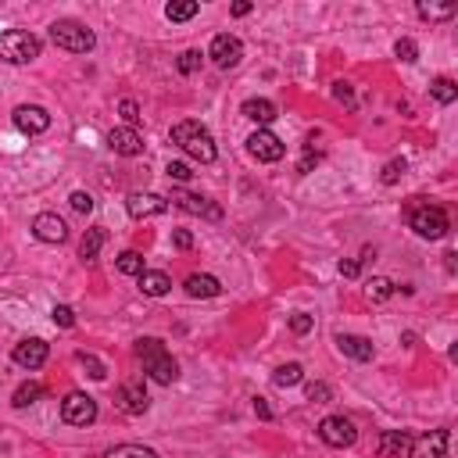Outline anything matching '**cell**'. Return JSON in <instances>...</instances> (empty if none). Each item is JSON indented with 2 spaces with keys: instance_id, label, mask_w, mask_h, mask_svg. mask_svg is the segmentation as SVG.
<instances>
[{
  "instance_id": "cell-38",
  "label": "cell",
  "mask_w": 458,
  "mask_h": 458,
  "mask_svg": "<svg viewBox=\"0 0 458 458\" xmlns=\"http://www.w3.org/2000/svg\"><path fill=\"white\" fill-rule=\"evenodd\" d=\"M68 200H72V208H76V211H83V215H86V211H93V197H90L86 190H76Z\"/></svg>"
},
{
  "instance_id": "cell-9",
  "label": "cell",
  "mask_w": 458,
  "mask_h": 458,
  "mask_svg": "<svg viewBox=\"0 0 458 458\" xmlns=\"http://www.w3.org/2000/svg\"><path fill=\"white\" fill-rule=\"evenodd\" d=\"M208 58H211L218 68H237L240 58H244V44H240L237 36H229V33H218V36L211 40Z\"/></svg>"
},
{
  "instance_id": "cell-11",
  "label": "cell",
  "mask_w": 458,
  "mask_h": 458,
  "mask_svg": "<svg viewBox=\"0 0 458 458\" xmlns=\"http://www.w3.org/2000/svg\"><path fill=\"white\" fill-rule=\"evenodd\" d=\"M33 233H36V240H44V244H65V240H68V225H65L61 215L44 211V215L33 218Z\"/></svg>"
},
{
  "instance_id": "cell-21",
  "label": "cell",
  "mask_w": 458,
  "mask_h": 458,
  "mask_svg": "<svg viewBox=\"0 0 458 458\" xmlns=\"http://www.w3.org/2000/svg\"><path fill=\"white\" fill-rule=\"evenodd\" d=\"M186 294L190 297H218L222 294V283L215 276H208V273H193L186 280Z\"/></svg>"
},
{
  "instance_id": "cell-40",
  "label": "cell",
  "mask_w": 458,
  "mask_h": 458,
  "mask_svg": "<svg viewBox=\"0 0 458 458\" xmlns=\"http://www.w3.org/2000/svg\"><path fill=\"white\" fill-rule=\"evenodd\" d=\"M193 172H190V165H183V161H168V179H175V183H186Z\"/></svg>"
},
{
  "instance_id": "cell-24",
  "label": "cell",
  "mask_w": 458,
  "mask_h": 458,
  "mask_svg": "<svg viewBox=\"0 0 458 458\" xmlns=\"http://www.w3.org/2000/svg\"><path fill=\"white\" fill-rule=\"evenodd\" d=\"M47 390H44V383H36V380H29V383H22L19 390H15V397H11V404L15 408H29V404H36L40 397H44Z\"/></svg>"
},
{
  "instance_id": "cell-20",
  "label": "cell",
  "mask_w": 458,
  "mask_h": 458,
  "mask_svg": "<svg viewBox=\"0 0 458 458\" xmlns=\"http://www.w3.org/2000/svg\"><path fill=\"white\" fill-rule=\"evenodd\" d=\"M244 118H251V122H258V126H269V122H276V104L273 101H265V97H251V101H244Z\"/></svg>"
},
{
  "instance_id": "cell-34",
  "label": "cell",
  "mask_w": 458,
  "mask_h": 458,
  "mask_svg": "<svg viewBox=\"0 0 458 458\" xmlns=\"http://www.w3.org/2000/svg\"><path fill=\"white\" fill-rule=\"evenodd\" d=\"M394 54H397V58H401L404 65H412V61H419V47H415V40H408V36L394 44Z\"/></svg>"
},
{
  "instance_id": "cell-30",
  "label": "cell",
  "mask_w": 458,
  "mask_h": 458,
  "mask_svg": "<svg viewBox=\"0 0 458 458\" xmlns=\"http://www.w3.org/2000/svg\"><path fill=\"white\" fill-rule=\"evenodd\" d=\"M76 362L86 369V376H90V380H104V376H108L104 362H101L97 355H90V351H79V355H76Z\"/></svg>"
},
{
  "instance_id": "cell-25",
  "label": "cell",
  "mask_w": 458,
  "mask_h": 458,
  "mask_svg": "<svg viewBox=\"0 0 458 458\" xmlns=\"http://www.w3.org/2000/svg\"><path fill=\"white\" fill-rule=\"evenodd\" d=\"M197 11H200V4H197V0H172V4L165 8L168 22H190Z\"/></svg>"
},
{
  "instance_id": "cell-16",
  "label": "cell",
  "mask_w": 458,
  "mask_h": 458,
  "mask_svg": "<svg viewBox=\"0 0 458 458\" xmlns=\"http://www.w3.org/2000/svg\"><path fill=\"white\" fill-rule=\"evenodd\" d=\"M126 208H129L133 218H154V215H165L168 211V200L158 197V193H129Z\"/></svg>"
},
{
  "instance_id": "cell-2",
  "label": "cell",
  "mask_w": 458,
  "mask_h": 458,
  "mask_svg": "<svg viewBox=\"0 0 458 458\" xmlns=\"http://www.w3.org/2000/svg\"><path fill=\"white\" fill-rule=\"evenodd\" d=\"M172 143L183 147L193 161H204V165L215 161V140H211V133H208L200 122H193V118L172 126Z\"/></svg>"
},
{
  "instance_id": "cell-14",
  "label": "cell",
  "mask_w": 458,
  "mask_h": 458,
  "mask_svg": "<svg viewBox=\"0 0 458 458\" xmlns=\"http://www.w3.org/2000/svg\"><path fill=\"white\" fill-rule=\"evenodd\" d=\"M447 440H451L447 429H429L419 440H412L408 451H412V458H444L447 454Z\"/></svg>"
},
{
  "instance_id": "cell-27",
  "label": "cell",
  "mask_w": 458,
  "mask_h": 458,
  "mask_svg": "<svg viewBox=\"0 0 458 458\" xmlns=\"http://www.w3.org/2000/svg\"><path fill=\"white\" fill-rule=\"evenodd\" d=\"M301 380H305V369H301L297 362L280 365V369H276V376H273V383H276V387H297Z\"/></svg>"
},
{
  "instance_id": "cell-44",
  "label": "cell",
  "mask_w": 458,
  "mask_h": 458,
  "mask_svg": "<svg viewBox=\"0 0 458 458\" xmlns=\"http://www.w3.org/2000/svg\"><path fill=\"white\" fill-rule=\"evenodd\" d=\"M358 273H362V265H358V262H351V258H347V262H340V276H344V280H355Z\"/></svg>"
},
{
  "instance_id": "cell-5",
  "label": "cell",
  "mask_w": 458,
  "mask_h": 458,
  "mask_svg": "<svg viewBox=\"0 0 458 458\" xmlns=\"http://www.w3.org/2000/svg\"><path fill=\"white\" fill-rule=\"evenodd\" d=\"M408 222H412V229L422 237V240H440V237H447V229H451V222H447V211L444 208H437V204H422V208H415L412 215H408Z\"/></svg>"
},
{
  "instance_id": "cell-3",
  "label": "cell",
  "mask_w": 458,
  "mask_h": 458,
  "mask_svg": "<svg viewBox=\"0 0 458 458\" xmlns=\"http://www.w3.org/2000/svg\"><path fill=\"white\" fill-rule=\"evenodd\" d=\"M40 40L26 29H8V33H0V58H4L8 65H29L40 58Z\"/></svg>"
},
{
  "instance_id": "cell-43",
  "label": "cell",
  "mask_w": 458,
  "mask_h": 458,
  "mask_svg": "<svg viewBox=\"0 0 458 458\" xmlns=\"http://www.w3.org/2000/svg\"><path fill=\"white\" fill-rule=\"evenodd\" d=\"M319 161V154L312 151V147H305V158H301V165H297V172H312V165Z\"/></svg>"
},
{
  "instance_id": "cell-32",
  "label": "cell",
  "mask_w": 458,
  "mask_h": 458,
  "mask_svg": "<svg viewBox=\"0 0 458 458\" xmlns=\"http://www.w3.org/2000/svg\"><path fill=\"white\" fill-rule=\"evenodd\" d=\"M115 265H118V273H126V276H140V273H143V258H140L136 251H122Z\"/></svg>"
},
{
  "instance_id": "cell-4",
  "label": "cell",
  "mask_w": 458,
  "mask_h": 458,
  "mask_svg": "<svg viewBox=\"0 0 458 458\" xmlns=\"http://www.w3.org/2000/svg\"><path fill=\"white\" fill-rule=\"evenodd\" d=\"M51 40H54L61 51H68V54H90V51L97 47L93 29H86V26H79V22H54V26H51Z\"/></svg>"
},
{
  "instance_id": "cell-18",
  "label": "cell",
  "mask_w": 458,
  "mask_h": 458,
  "mask_svg": "<svg viewBox=\"0 0 458 458\" xmlns=\"http://www.w3.org/2000/svg\"><path fill=\"white\" fill-rule=\"evenodd\" d=\"M337 347H340V355H347V358H355V362H372V340H365V337H358V333H340L337 337Z\"/></svg>"
},
{
  "instance_id": "cell-28",
  "label": "cell",
  "mask_w": 458,
  "mask_h": 458,
  "mask_svg": "<svg viewBox=\"0 0 458 458\" xmlns=\"http://www.w3.org/2000/svg\"><path fill=\"white\" fill-rule=\"evenodd\" d=\"M422 19H429V22H440V19H454V4H426V0H422V4L415 8Z\"/></svg>"
},
{
  "instance_id": "cell-23",
  "label": "cell",
  "mask_w": 458,
  "mask_h": 458,
  "mask_svg": "<svg viewBox=\"0 0 458 458\" xmlns=\"http://www.w3.org/2000/svg\"><path fill=\"white\" fill-rule=\"evenodd\" d=\"M104 240H108V233H104L101 225L86 229V237H83V244H79V258H83V262H97V255H101Z\"/></svg>"
},
{
  "instance_id": "cell-1",
  "label": "cell",
  "mask_w": 458,
  "mask_h": 458,
  "mask_svg": "<svg viewBox=\"0 0 458 458\" xmlns=\"http://www.w3.org/2000/svg\"><path fill=\"white\" fill-rule=\"evenodd\" d=\"M136 355H140V362H143V372L154 380V383H175L179 380V362L165 351V344L158 340V337H143V340H136Z\"/></svg>"
},
{
  "instance_id": "cell-6",
  "label": "cell",
  "mask_w": 458,
  "mask_h": 458,
  "mask_svg": "<svg viewBox=\"0 0 458 458\" xmlns=\"http://www.w3.org/2000/svg\"><path fill=\"white\" fill-rule=\"evenodd\" d=\"M61 419H65L68 426H90V422L97 419V401H93L90 394L72 390V394L61 401Z\"/></svg>"
},
{
  "instance_id": "cell-42",
  "label": "cell",
  "mask_w": 458,
  "mask_h": 458,
  "mask_svg": "<svg viewBox=\"0 0 458 458\" xmlns=\"http://www.w3.org/2000/svg\"><path fill=\"white\" fill-rule=\"evenodd\" d=\"M172 240H175V248H179V251H190V248H193V233H190V229H175Z\"/></svg>"
},
{
  "instance_id": "cell-19",
  "label": "cell",
  "mask_w": 458,
  "mask_h": 458,
  "mask_svg": "<svg viewBox=\"0 0 458 458\" xmlns=\"http://www.w3.org/2000/svg\"><path fill=\"white\" fill-rule=\"evenodd\" d=\"M408 444H412V437H408L404 429H383V433L376 437L380 458H401V454L408 451Z\"/></svg>"
},
{
  "instance_id": "cell-33",
  "label": "cell",
  "mask_w": 458,
  "mask_h": 458,
  "mask_svg": "<svg viewBox=\"0 0 458 458\" xmlns=\"http://www.w3.org/2000/svg\"><path fill=\"white\" fill-rule=\"evenodd\" d=\"M404 172H408V161H404V158H394V161H387V165H383V175H380V179H383L387 186H394Z\"/></svg>"
},
{
  "instance_id": "cell-13",
  "label": "cell",
  "mask_w": 458,
  "mask_h": 458,
  "mask_svg": "<svg viewBox=\"0 0 458 458\" xmlns=\"http://www.w3.org/2000/svg\"><path fill=\"white\" fill-rule=\"evenodd\" d=\"M15 126H19L26 136H40V133L51 129V115H47V108H40V104H22V108H15Z\"/></svg>"
},
{
  "instance_id": "cell-37",
  "label": "cell",
  "mask_w": 458,
  "mask_h": 458,
  "mask_svg": "<svg viewBox=\"0 0 458 458\" xmlns=\"http://www.w3.org/2000/svg\"><path fill=\"white\" fill-rule=\"evenodd\" d=\"M118 111H122L126 126H133V129H136V122H140V104H136V101H122V104H118Z\"/></svg>"
},
{
  "instance_id": "cell-45",
  "label": "cell",
  "mask_w": 458,
  "mask_h": 458,
  "mask_svg": "<svg viewBox=\"0 0 458 458\" xmlns=\"http://www.w3.org/2000/svg\"><path fill=\"white\" fill-rule=\"evenodd\" d=\"M333 97H337V101H344V104H351V101H355L347 83H337V86H333Z\"/></svg>"
},
{
  "instance_id": "cell-12",
  "label": "cell",
  "mask_w": 458,
  "mask_h": 458,
  "mask_svg": "<svg viewBox=\"0 0 458 458\" xmlns=\"http://www.w3.org/2000/svg\"><path fill=\"white\" fill-rule=\"evenodd\" d=\"M47 355H51V347H47V340H40V337H26V340H19L15 351H11L15 365H22V369H40V365L47 362Z\"/></svg>"
},
{
  "instance_id": "cell-41",
  "label": "cell",
  "mask_w": 458,
  "mask_h": 458,
  "mask_svg": "<svg viewBox=\"0 0 458 458\" xmlns=\"http://www.w3.org/2000/svg\"><path fill=\"white\" fill-rule=\"evenodd\" d=\"M290 330H294L297 337H305V333L312 330V315H305V312H297V315L290 319Z\"/></svg>"
},
{
  "instance_id": "cell-15",
  "label": "cell",
  "mask_w": 458,
  "mask_h": 458,
  "mask_svg": "<svg viewBox=\"0 0 458 458\" xmlns=\"http://www.w3.org/2000/svg\"><path fill=\"white\" fill-rule=\"evenodd\" d=\"M108 147L122 158H136V154H143V136L133 126H118V129L108 133Z\"/></svg>"
},
{
  "instance_id": "cell-17",
  "label": "cell",
  "mask_w": 458,
  "mask_h": 458,
  "mask_svg": "<svg viewBox=\"0 0 458 458\" xmlns=\"http://www.w3.org/2000/svg\"><path fill=\"white\" fill-rule=\"evenodd\" d=\"M172 200H175V208H183V211H190V215L222 218V208H218V204H211V200H208V197H200V193H186V190H175V193H172Z\"/></svg>"
},
{
  "instance_id": "cell-46",
  "label": "cell",
  "mask_w": 458,
  "mask_h": 458,
  "mask_svg": "<svg viewBox=\"0 0 458 458\" xmlns=\"http://www.w3.org/2000/svg\"><path fill=\"white\" fill-rule=\"evenodd\" d=\"M255 415L258 419H273V408L265 404V397H255Z\"/></svg>"
},
{
  "instance_id": "cell-35",
  "label": "cell",
  "mask_w": 458,
  "mask_h": 458,
  "mask_svg": "<svg viewBox=\"0 0 458 458\" xmlns=\"http://www.w3.org/2000/svg\"><path fill=\"white\" fill-rule=\"evenodd\" d=\"M175 65H179V72H183V76H193V72L200 68V51H183Z\"/></svg>"
},
{
  "instance_id": "cell-22",
  "label": "cell",
  "mask_w": 458,
  "mask_h": 458,
  "mask_svg": "<svg viewBox=\"0 0 458 458\" xmlns=\"http://www.w3.org/2000/svg\"><path fill=\"white\" fill-rule=\"evenodd\" d=\"M140 290H143L147 297H165V294L172 290V280H168L165 273H151V269H143V273H140Z\"/></svg>"
},
{
  "instance_id": "cell-29",
  "label": "cell",
  "mask_w": 458,
  "mask_h": 458,
  "mask_svg": "<svg viewBox=\"0 0 458 458\" xmlns=\"http://www.w3.org/2000/svg\"><path fill=\"white\" fill-rule=\"evenodd\" d=\"M429 93H433V101H440V104H454V97H458V86L451 83V79H433V86H429Z\"/></svg>"
},
{
  "instance_id": "cell-39",
  "label": "cell",
  "mask_w": 458,
  "mask_h": 458,
  "mask_svg": "<svg viewBox=\"0 0 458 458\" xmlns=\"http://www.w3.org/2000/svg\"><path fill=\"white\" fill-rule=\"evenodd\" d=\"M330 397H333V390H330L326 383H312V387H308V401H315V404H326Z\"/></svg>"
},
{
  "instance_id": "cell-8",
  "label": "cell",
  "mask_w": 458,
  "mask_h": 458,
  "mask_svg": "<svg viewBox=\"0 0 458 458\" xmlns=\"http://www.w3.org/2000/svg\"><path fill=\"white\" fill-rule=\"evenodd\" d=\"M248 154H251L255 161H265V165H273V161H280V158L287 154V147H283V140H280L276 133H269V129H258V133H251V136H248Z\"/></svg>"
},
{
  "instance_id": "cell-36",
  "label": "cell",
  "mask_w": 458,
  "mask_h": 458,
  "mask_svg": "<svg viewBox=\"0 0 458 458\" xmlns=\"http://www.w3.org/2000/svg\"><path fill=\"white\" fill-rule=\"evenodd\" d=\"M51 315H54V326H61V330H72V326H76V312H72L68 305H58Z\"/></svg>"
},
{
  "instance_id": "cell-47",
  "label": "cell",
  "mask_w": 458,
  "mask_h": 458,
  "mask_svg": "<svg viewBox=\"0 0 458 458\" xmlns=\"http://www.w3.org/2000/svg\"><path fill=\"white\" fill-rule=\"evenodd\" d=\"M233 15H237V19L251 15V0H237V4H233Z\"/></svg>"
},
{
  "instance_id": "cell-26",
  "label": "cell",
  "mask_w": 458,
  "mask_h": 458,
  "mask_svg": "<svg viewBox=\"0 0 458 458\" xmlns=\"http://www.w3.org/2000/svg\"><path fill=\"white\" fill-rule=\"evenodd\" d=\"M394 290H397V287H394L387 276H372V280L365 283V297H369V301H376V305H380V301H387Z\"/></svg>"
},
{
  "instance_id": "cell-31",
  "label": "cell",
  "mask_w": 458,
  "mask_h": 458,
  "mask_svg": "<svg viewBox=\"0 0 458 458\" xmlns=\"http://www.w3.org/2000/svg\"><path fill=\"white\" fill-rule=\"evenodd\" d=\"M108 458H158V454L143 444H118V447L108 451Z\"/></svg>"
},
{
  "instance_id": "cell-7",
  "label": "cell",
  "mask_w": 458,
  "mask_h": 458,
  "mask_svg": "<svg viewBox=\"0 0 458 458\" xmlns=\"http://www.w3.org/2000/svg\"><path fill=\"white\" fill-rule=\"evenodd\" d=\"M319 437H322V444H330V447H351V444L358 440V429H355V422L344 419V415H326V419L319 422Z\"/></svg>"
},
{
  "instance_id": "cell-10",
  "label": "cell",
  "mask_w": 458,
  "mask_h": 458,
  "mask_svg": "<svg viewBox=\"0 0 458 458\" xmlns=\"http://www.w3.org/2000/svg\"><path fill=\"white\" fill-rule=\"evenodd\" d=\"M115 408L118 412H126V415H143L147 408H151V397H147V390H143V383H122L118 390H115Z\"/></svg>"
}]
</instances>
